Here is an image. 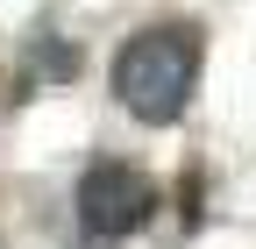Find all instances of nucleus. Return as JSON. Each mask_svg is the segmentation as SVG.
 I'll list each match as a JSON object with an SVG mask.
<instances>
[{
	"mask_svg": "<svg viewBox=\"0 0 256 249\" xmlns=\"http://www.w3.org/2000/svg\"><path fill=\"white\" fill-rule=\"evenodd\" d=\"M150 206H156L150 178L128 171V164H92V171L78 178V228L100 235V242H114V235H128V228H142Z\"/></svg>",
	"mask_w": 256,
	"mask_h": 249,
	"instance_id": "2",
	"label": "nucleus"
},
{
	"mask_svg": "<svg viewBox=\"0 0 256 249\" xmlns=\"http://www.w3.org/2000/svg\"><path fill=\"white\" fill-rule=\"evenodd\" d=\"M192 86H200V28H185V22L142 28L114 57V100L136 121H150V128H164V121L185 114Z\"/></svg>",
	"mask_w": 256,
	"mask_h": 249,
	"instance_id": "1",
	"label": "nucleus"
}]
</instances>
